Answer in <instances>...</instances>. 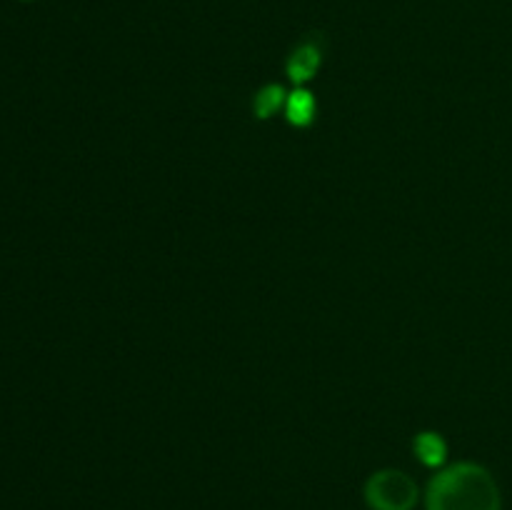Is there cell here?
<instances>
[{
    "label": "cell",
    "mask_w": 512,
    "mask_h": 510,
    "mask_svg": "<svg viewBox=\"0 0 512 510\" xmlns=\"http://www.w3.org/2000/svg\"><path fill=\"white\" fill-rule=\"evenodd\" d=\"M365 500L373 510H413L418 503V485L403 470H378L365 483Z\"/></svg>",
    "instance_id": "obj_2"
},
{
    "label": "cell",
    "mask_w": 512,
    "mask_h": 510,
    "mask_svg": "<svg viewBox=\"0 0 512 510\" xmlns=\"http://www.w3.org/2000/svg\"><path fill=\"white\" fill-rule=\"evenodd\" d=\"M323 53V40H320L318 35H308L305 40H300V43L295 45L293 53H290L288 63H285L288 78L293 80L298 88H303L305 83H310V80L318 75L320 65H323Z\"/></svg>",
    "instance_id": "obj_3"
},
{
    "label": "cell",
    "mask_w": 512,
    "mask_h": 510,
    "mask_svg": "<svg viewBox=\"0 0 512 510\" xmlns=\"http://www.w3.org/2000/svg\"><path fill=\"white\" fill-rule=\"evenodd\" d=\"M285 100H288V93H285L283 85H278V83L265 85V88H260L258 93H255V100H253L255 118H260V120L273 118L280 108L285 110Z\"/></svg>",
    "instance_id": "obj_6"
},
{
    "label": "cell",
    "mask_w": 512,
    "mask_h": 510,
    "mask_svg": "<svg viewBox=\"0 0 512 510\" xmlns=\"http://www.w3.org/2000/svg\"><path fill=\"white\" fill-rule=\"evenodd\" d=\"M428 510H500V490L483 465H450L430 480Z\"/></svg>",
    "instance_id": "obj_1"
},
{
    "label": "cell",
    "mask_w": 512,
    "mask_h": 510,
    "mask_svg": "<svg viewBox=\"0 0 512 510\" xmlns=\"http://www.w3.org/2000/svg\"><path fill=\"white\" fill-rule=\"evenodd\" d=\"M315 113H318V105H315L313 93L308 88H295L293 93H288L285 115H288V120L295 128H308L315 120Z\"/></svg>",
    "instance_id": "obj_4"
},
{
    "label": "cell",
    "mask_w": 512,
    "mask_h": 510,
    "mask_svg": "<svg viewBox=\"0 0 512 510\" xmlns=\"http://www.w3.org/2000/svg\"><path fill=\"white\" fill-rule=\"evenodd\" d=\"M413 448L415 455L420 458V463L428 465V468H438V465H443L445 458H448V443L443 440V435L430 433V430L415 435Z\"/></svg>",
    "instance_id": "obj_5"
}]
</instances>
